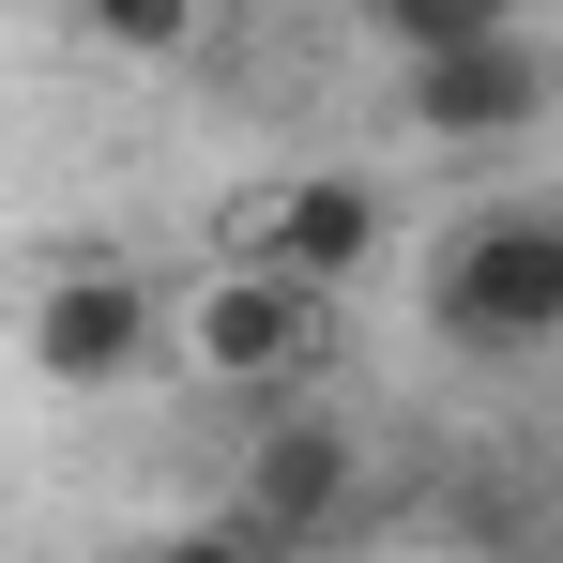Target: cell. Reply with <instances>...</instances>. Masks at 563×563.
<instances>
[{"mask_svg":"<svg viewBox=\"0 0 563 563\" xmlns=\"http://www.w3.org/2000/svg\"><path fill=\"white\" fill-rule=\"evenodd\" d=\"M442 335L457 351H549L563 335V213H472L442 244Z\"/></svg>","mask_w":563,"mask_h":563,"instance_id":"cell-1","label":"cell"},{"mask_svg":"<svg viewBox=\"0 0 563 563\" xmlns=\"http://www.w3.org/2000/svg\"><path fill=\"white\" fill-rule=\"evenodd\" d=\"M153 351H184V305H153L122 260H77V275L31 289V366H46V380L92 396V380H137Z\"/></svg>","mask_w":563,"mask_h":563,"instance_id":"cell-2","label":"cell"},{"mask_svg":"<svg viewBox=\"0 0 563 563\" xmlns=\"http://www.w3.org/2000/svg\"><path fill=\"white\" fill-rule=\"evenodd\" d=\"M305 351H320V289L275 275V260H213V275L184 289V366L198 380L244 396V380H289Z\"/></svg>","mask_w":563,"mask_h":563,"instance_id":"cell-3","label":"cell"},{"mask_svg":"<svg viewBox=\"0 0 563 563\" xmlns=\"http://www.w3.org/2000/svg\"><path fill=\"white\" fill-rule=\"evenodd\" d=\"M244 260H275V275L335 289L380 260V184H351V168H289V184L244 198Z\"/></svg>","mask_w":563,"mask_h":563,"instance_id":"cell-4","label":"cell"},{"mask_svg":"<svg viewBox=\"0 0 563 563\" xmlns=\"http://www.w3.org/2000/svg\"><path fill=\"white\" fill-rule=\"evenodd\" d=\"M396 107H411V137H518V122L549 107V62H533L518 31L427 46V62H396Z\"/></svg>","mask_w":563,"mask_h":563,"instance_id":"cell-5","label":"cell"},{"mask_svg":"<svg viewBox=\"0 0 563 563\" xmlns=\"http://www.w3.org/2000/svg\"><path fill=\"white\" fill-rule=\"evenodd\" d=\"M335 503H351V442L335 427H275L260 472H244V533H320Z\"/></svg>","mask_w":563,"mask_h":563,"instance_id":"cell-6","label":"cell"},{"mask_svg":"<svg viewBox=\"0 0 563 563\" xmlns=\"http://www.w3.org/2000/svg\"><path fill=\"white\" fill-rule=\"evenodd\" d=\"M366 31L396 62H427V46H487V31H518V0H366Z\"/></svg>","mask_w":563,"mask_h":563,"instance_id":"cell-7","label":"cell"},{"mask_svg":"<svg viewBox=\"0 0 563 563\" xmlns=\"http://www.w3.org/2000/svg\"><path fill=\"white\" fill-rule=\"evenodd\" d=\"M92 31L122 46V62H184V46H198V0H92Z\"/></svg>","mask_w":563,"mask_h":563,"instance_id":"cell-8","label":"cell"},{"mask_svg":"<svg viewBox=\"0 0 563 563\" xmlns=\"http://www.w3.org/2000/svg\"><path fill=\"white\" fill-rule=\"evenodd\" d=\"M153 563H275V533H244V518H229V533H168Z\"/></svg>","mask_w":563,"mask_h":563,"instance_id":"cell-9","label":"cell"}]
</instances>
